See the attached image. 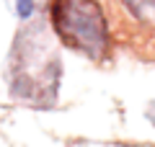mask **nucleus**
Instances as JSON below:
<instances>
[{
	"label": "nucleus",
	"mask_w": 155,
	"mask_h": 147,
	"mask_svg": "<svg viewBox=\"0 0 155 147\" xmlns=\"http://www.w3.org/2000/svg\"><path fill=\"white\" fill-rule=\"evenodd\" d=\"M129 13L140 18V21H155V0H124Z\"/></svg>",
	"instance_id": "nucleus-2"
},
{
	"label": "nucleus",
	"mask_w": 155,
	"mask_h": 147,
	"mask_svg": "<svg viewBox=\"0 0 155 147\" xmlns=\"http://www.w3.org/2000/svg\"><path fill=\"white\" fill-rule=\"evenodd\" d=\"M49 21L52 31L72 52L88 60H104L109 54L111 34L98 0H52Z\"/></svg>",
	"instance_id": "nucleus-1"
}]
</instances>
